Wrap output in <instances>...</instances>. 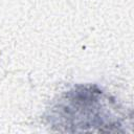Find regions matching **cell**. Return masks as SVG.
<instances>
[{
  "label": "cell",
  "mask_w": 134,
  "mask_h": 134,
  "mask_svg": "<svg viewBox=\"0 0 134 134\" xmlns=\"http://www.w3.org/2000/svg\"><path fill=\"white\" fill-rule=\"evenodd\" d=\"M126 112L115 98L96 85L80 84L52 104L47 122L59 132H122Z\"/></svg>",
  "instance_id": "obj_1"
}]
</instances>
